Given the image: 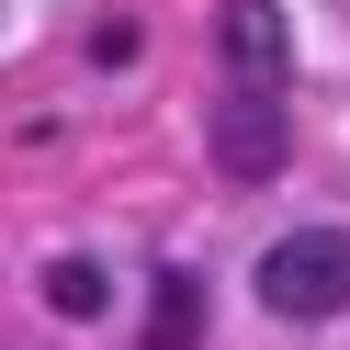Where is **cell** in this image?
Instances as JSON below:
<instances>
[{
  "instance_id": "cell-1",
  "label": "cell",
  "mask_w": 350,
  "mask_h": 350,
  "mask_svg": "<svg viewBox=\"0 0 350 350\" xmlns=\"http://www.w3.org/2000/svg\"><path fill=\"white\" fill-rule=\"evenodd\" d=\"M260 305L294 327L350 317V226H294L282 249H260Z\"/></svg>"
},
{
  "instance_id": "cell-2",
  "label": "cell",
  "mask_w": 350,
  "mask_h": 350,
  "mask_svg": "<svg viewBox=\"0 0 350 350\" xmlns=\"http://www.w3.org/2000/svg\"><path fill=\"white\" fill-rule=\"evenodd\" d=\"M215 159H226V181H271V170H282V91H237V79H226Z\"/></svg>"
},
{
  "instance_id": "cell-3",
  "label": "cell",
  "mask_w": 350,
  "mask_h": 350,
  "mask_svg": "<svg viewBox=\"0 0 350 350\" xmlns=\"http://www.w3.org/2000/svg\"><path fill=\"white\" fill-rule=\"evenodd\" d=\"M147 339H159V350H192V339H204V294H192V271H170V282H159V317H147Z\"/></svg>"
},
{
  "instance_id": "cell-4",
  "label": "cell",
  "mask_w": 350,
  "mask_h": 350,
  "mask_svg": "<svg viewBox=\"0 0 350 350\" xmlns=\"http://www.w3.org/2000/svg\"><path fill=\"white\" fill-rule=\"evenodd\" d=\"M102 294H113V282H102L91 260H57V271H46V305H57V317H102Z\"/></svg>"
}]
</instances>
